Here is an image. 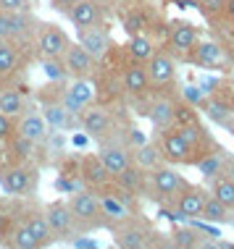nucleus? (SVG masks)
Wrapping results in <instances>:
<instances>
[{"instance_id": "4", "label": "nucleus", "mask_w": 234, "mask_h": 249, "mask_svg": "<svg viewBox=\"0 0 234 249\" xmlns=\"http://www.w3.org/2000/svg\"><path fill=\"white\" fill-rule=\"evenodd\" d=\"M16 215H19V220L29 228L32 236L37 239L39 249L56 244V236H53V228L48 223V218H45V207L42 205H37V202H32V197H26L16 205Z\"/></svg>"}, {"instance_id": "7", "label": "nucleus", "mask_w": 234, "mask_h": 249, "mask_svg": "<svg viewBox=\"0 0 234 249\" xmlns=\"http://www.w3.org/2000/svg\"><path fill=\"white\" fill-rule=\"evenodd\" d=\"M42 207H45V218H48V223L53 228L56 241H71V239L82 236L74 215L69 210V202L56 199V202H48V205H42Z\"/></svg>"}, {"instance_id": "39", "label": "nucleus", "mask_w": 234, "mask_h": 249, "mask_svg": "<svg viewBox=\"0 0 234 249\" xmlns=\"http://www.w3.org/2000/svg\"><path fill=\"white\" fill-rule=\"evenodd\" d=\"M13 134H16V118L0 113V144H5V142L13 137Z\"/></svg>"}, {"instance_id": "17", "label": "nucleus", "mask_w": 234, "mask_h": 249, "mask_svg": "<svg viewBox=\"0 0 234 249\" xmlns=\"http://www.w3.org/2000/svg\"><path fill=\"white\" fill-rule=\"evenodd\" d=\"M63 66H66V73H69L71 79H79V76H92L98 69V60L87 53L79 42H71L69 48L63 53Z\"/></svg>"}, {"instance_id": "25", "label": "nucleus", "mask_w": 234, "mask_h": 249, "mask_svg": "<svg viewBox=\"0 0 234 249\" xmlns=\"http://www.w3.org/2000/svg\"><path fill=\"white\" fill-rule=\"evenodd\" d=\"M0 244H5V247H13V249H39L37 244V239L29 233V228H26L21 220H19V215H16V223L11 226V231L5 233L3 239H0Z\"/></svg>"}, {"instance_id": "9", "label": "nucleus", "mask_w": 234, "mask_h": 249, "mask_svg": "<svg viewBox=\"0 0 234 249\" xmlns=\"http://www.w3.org/2000/svg\"><path fill=\"white\" fill-rule=\"evenodd\" d=\"M150 236H153L150 226L137 220L135 215L126 218L124 223L113 226V241L121 249H145V247H150Z\"/></svg>"}, {"instance_id": "2", "label": "nucleus", "mask_w": 234, "mask_h": 249, "mask_svg": "<svg viewBox=\"0 0 234 249\" xmlns=\"http://www.w3.org/2000/svg\"><path fill=\"white\" fill-rule=\"evenodd\" d=\"M0 186H3L5 194H11L13 199L35 197L37 189H39V173L32 163L11 160V163L0 165Z\"/></svg>"}, {"instance_id": "46", "label": "nucleus", "mask_w": 234, "mask_h": 249, "mask_svg": "<svg viewBox=\"0 0 234 249\" xmlns=\"http://www.w3.org/2000/svg\"><path fill=\"white\" fill-rule=\"evenodd\" d=\"M229 223H232V226H234V215H229Z\"/></svg>"}, {"instance_id": "37", "label": "nucleus", "mask_w": 234, "mask_h": 249, "mask_svg": "<svg viewBox=\"0 0 234 249\" xmlns=\"http://www.w3.org/2000/svg\"><path fill=\"white\" fill-rule=\"evenodd\" d=\"M171 244L174 247H182V249L197 247L200 244V231H197V228H174Z\"/></svg>"}, {"instance_id": "3", "label": "nucleus", "mask_w": 234, "mask_h": 249, "mask_svg": "<svg viewBox=\"0 0 234 249\" xmlns=\"http://www.w3.org/2000/svg\"><path fill=\"white\" fill-rule=\"evenodd\" d=\"M69 202V210L74 215L77 226L82 233H90V231H98V228H105L103 223V215H100V202H98V192L92 189H77L71 192V197L66 199Z\"/></svg>"}, {"instance_id": "8", "label": "nucleus", "mask_w": 234, "mask_h": 249, "mask_svg": "<svg viewBox=\"0 0 234 249\" xmlns=\"http://www.w3.org/2000/svg\"><path fill=\"white\" fill-rule=\"evenodd\" d=\"M32 58H35L32 53L16 48L8 39H0V84L19 82L21 71L32 63Z\"/></svg>"}, {"instance_id": "14", "label": "nucleus", "mask_w": 234, "mask_h": 249, "mask_svg": "<svg viewBox=\"0 0 234 249\" xmlns=\"http://www.w3.org/2000/svg\"><path fill=\"white\" fill-rule=\"evenodd\" d=\"M48 131H50V126H48V121H45V116L37 113L32 105L16 118V137L26 139V142L42 144L45 137H48Z\"/></svg>"}, {"instance_id": "30", "label": "nucleus", "mask_w": 234, "mask_h": 249, "mask_svg": "<svg viewBox=\"0 0 234 249\" xmlns=\"http://www.w3.org/2000/svg\"><path fill=\"white\" fill-rule=\"evenodd\" d=\"M126 53H129V58L137 60V63H148V58L156 53V42H153V37L148 32H145V35H132L129 45H126Z\"/></svg>"}, {"instance_id": "24", "label": "nucleus", "mask_w": 234, "mask_h": 249, "mask_svg": "<svg viewBox=\"0 0 234 249\" xmlns=\"http://www.w3.org/2000/svg\"><path fill=\"white\" fill-rule=\"evenodd\" d=\"M197 42H200V39H197V29H195L190 21H174V24H171V32H169V45H171V50H176V53H190Z\"/></svg>"}, {"instance_id": "18", "label": "nucleus", "mask_w": 234, "mask_h": 249, "mask_svg": "<svg viewBox=\"0 0 234 249\" xmlns=\"http://www.w3.org/2000/svg\"><path fill=\"white\" fill-rule=\"evenodd\" d=\"M26 107H29V95H26L24 87H19V82L0 84V113L19 118Z\"/></svg>"}, {"instance_id": "22", "label": "nucleus", "mask_w": 234, "mask_h": 249, "mask_svg": "<svg viewBox=\"0 0 234 249\" xmlns=\"http://www.w3.org/2000/svg\"><path fill=\"white\" fill-rule=\"evenodd\" d=\"M145 69H148L150 84H169L171 79L176 76V63H174V58L169 53H160V50H156L148 58Z\"/></svg>"}, {"instance_id": "29", "label": "nucleus", "mask_w": 234, "mask_h": 249, "mask_svg": "<svg viewBox=\"0 0 234 249\" xmlns=\"http://www.w3.org/2000/svg\"><path fill=\"white\" fill-rule=\"evenodd\" d=\"M145 176H148V173L132 163V165H126L124 171L118 173V176H113V181H116L121 189L132 192V194H142V192H145Z\"/></svg>"}, {"instance_id": "13", "label": "nucleus", "mask_w": 234, "mask_h": 249, "mask_svg": "<svg viewBox=\"0 0 234 249\" xmlns=\"http://www.w3.org/2000/svg\"><path fill=\"white\" fill-rule=\"evenodd\" d=\"M150 186H153V192H156L160 199L174 202V197L187 186V181L182 178V173H176L171 165L163 163V165H158V168L150 171Z\"/></svg>"}, {"instance_id": "36", "label": "nucleus", "mask_w": 234, "mask_h": 249, "mask_svg": "<svg viewBox=\"0 0 234 249\" xmlns=\"http://www.w3.org/2000/svg\"><path fill=\"white\" fill-rule=\"evenodd\" d=\"M37 60L42 63V71H45V76H48V82H66V79H69L61 58H37Z\"/></svg>"}, {"instance_id": "32", "label": "nucleus", "mask_w": 234, "mask_h": 249, "mask_svg": "<svg viewBox=\"0 0 234 249\" xmlns=\"http://www.w3.org/2000/svg\"><path fill=\"white\" fill-rule=\"evenodd\" d=\"M195 165H197V171L203 173L205 178H216L218 173L224 171V165H226V160H224V155H221V150L218 152H205L203 158H197L195 160Z\"/></svg>"}, {"instance_id": "40", "label": "nucleus", "mask_w": 234, "mask_h": 249, "mask_svg": "<svg viewBox=\"0 0 234 249\" xmlns=\"http://www.w3.org/2000/svg\"><path fill=\"white\" fill-rule=\"evenodd\" d=\"M182 97H184L192 107H200V105H203V100H205V92H203V87H184V89H182Z\"/></svg>"}, {"instance_id": "44", "label": "nucleus", "mask_w": 234, "mask_h": 249, "mask_svg": "<svg viewBox=\"0 0 234 249\" xmlns=\"http://www.w3.org/2000/svg\"><path fill=\"white\" fill-rule=\"evenodd\" d=\"M224 171H226V173H229V176L234 178V160H229V163L224 165Z\"/></svg>"}, {"instance_id": "47", "label": "nucleus", "mask_w": 234, "mask_h": 249, "mask_svg": "<svg viewBox=\"0 0 234 249\" xmlns=\"http://www.w3.org/2000/svg\"><path fill=\"white\" fill-rule=\"evenodd\" d=\"M98 3H100V5H103V8H105V0H98Z\"/></svg>"}, {"instance_id": "16", "label": "nucleus", "mask_w": 234, "mask_h": 249, "mask_svg": "<svg viewBox=\"0 0 234 249\" xmlns=\"http://www.w3.org/2000/svg\"><path fill=\"white\" fill-rule=\"evenodd\" d=\"M66 18L77 26V29H84V26H98L105 24V8L98 3V0H74L66 11Z\"/></svg>"}, {"instance_id": "21", "label": "nucleus", "mask_w": 234, "mask_h": 249, "mask_svg": "<svg viewBox=\"0 0 234 249\" xmlns=\"http://www.w3.org/2000/svg\"><path fill=\"white\" fill-rule=\"evenodd\" d=\"M39 110H42L45 121H48L50 129H58V131H74L79 129V116L77 113H71L66 105L61 103H42L39 105Z\"/></svg>"}, {"instance_id": "23", "label": "nucleus", "mask_w": 234, "mask_h": 249, "mask_svg": "<svg viewBox=\"0 0 234 249\" xmlns=\"http://www.w3.org/2000/svg\"><path fill=\"white\" fill-rule=\"evenodd\" d=\"M174 110H176V103L171 97H156L150 100L148 105V118L150 124L156 126L158 131H166V129H174Z\"/></svg>"}, {"instance_id": "34", "label": "nucleus", "mask_w": 234, "mask_h": 249, "mask_svg": "<svg viewBox=\"0 0 234 249\" xmlns=\"http://www.w3.org/2000/svg\"><path fill=\"white\" fill-rule=\"evenodd\" d=\"M200 218H203L205 223H226V220H229V207H226L224 202H218L216 197H208L203 205Z\"/></svg>"}, {"instance_id": "1", "label": "nucleus", "mask_w": 234, "mask_h": 249, "mask_svg": "<svg viewBox=\"0 0 234 249\" xmlns=\"http://www.w3.org/2000/svg\"><path fill=\"white\" fill-rule=\"evenodd\" d=\"M37 29H39V18L35 16V11H3L0 8V39H8L16 48L35 55Z\"/></svg>"}, {"instance_id": "45", "label": "nucleus", "mask_w": 234, "mask_h": 249, "mask_svg": "<svg viewBox=\"0 0 234 249\" xmlns=\"http://www.w3.org/2000/svg\"><path fill=\"white\" fill-rule=\"evenodd\" d=\"M226 11H229L232 16H234V0H226Z\"/></svg>"}, {"instance_id": "11", "label": "nucleus", "mask_w": 234, "mask_h": 249, "mask_svg": "<svg viewBox=\"0 0 234 249\" xmlns=\"http://www.w3.org/2000/svg\"><path fill=\"white\" fill-rule=\"evenodd\" d=\"M77 176H79V181H82V186H87V189H92V192L103 189V186H108L113 181L108 168H105L103 160L98 158V152L95 155H82V158H79Z\"/></svg>"}, {"instance_id": "27", "label": "nucleus", "mask_w": 234, "mask_h": 249, "mask_svg": "<svg viewBox=\"0 0 234 249\" xmlns=\"http://www.w3.org/2000/svg\"><path fill=\"white\" fill-rule=\"evenodd\" d=\"M132 163H135L137 168H142L145 173H150L153 168H158V165H163L166 160H163V155H160V150L156 144H137L135 150H132Z\"/></svg>"}, {"instance_id": "15", "label": "nucleus", "mask_w": 234, "mask_h": 249, "mask_svg": "<svg viewBox=\"0 0 234 249\" xmlns=\"http://www.w3.org/2000/svg\"><path fill=\"white\" fill-rule=\"evenodd\" d=\"M98 158L103 160V165L108 168L111 176H118L126 165H132V147L124 144V142H116V139H105L100 142V150H98Z\"/></svg>"}, {"instance_id": "41", "label": "nucleus", "mask_w": 234, "mask_h": 249, "mask_svg": "<svg viewBox=\"0 0 234 249\" xmlns=\"http://www.w3.org/2000/svg\"><path fill=\"white\" fill-rule=\"evenodd\" d=\"M200 8L205 16H218L226 11V0H200Z\"/></svg>"}, {"instance_id": "10", "label": "nucleus", "mask_w": 234, "mask_h": 249, "mask_svg": "<svg viewBox=\"0 0 234 249\" xmlns=\"http://www.w3.org/2000/svg\"><path fill=\"white\" fill-rule=\"evenodd\" d=\"M77 42L82 45V48L90 53L98 63L108 58V53L113 50V42H111V35H108V26H105V24L77 29Z\"/></svg>"}, {"instance_id": "43", "label": "nucleus", "mask_w": 234, "mask_h": 249, "mask_svg": "<svg viewBox=\"0 0 234 249\" xmlns=\"http://www.w3.org/2000/svg\"><path fill=\"white\" fill-rule=\"evenodd\" d=\"M71 3H74V0H50V5H53V8H56L58 13H66Z\"/></svg>"}, {"instance_id": "12", "label": "nucleus", "mask_w": 234, "mask_h": 249, "mask_svg": "<svg viewBox=\"0 0 234 249\" xmlns=\"http://www.w3.org/2000/svg\"><path fill=\"white\" fill-rule=\"evenodd\" d=\"M158 150H160V155H163L166 163H176V165H192L195 163V152H192V147L179 137L176 129L160 131Z\"/></svg>"}, {"instance_id": "19", "label": "nucleus", "mask_w": 234, "mask_h": 249, "mask_svg": "<svg viewBox=\"0 0 234 249\" xmlns=\"http://www.w3.org/2000/svg\"><path fill=\"white\" fill-rule=\"evenodd\" d=\"M150 87H153V84H150L148 69H145L142 63L132 60L129 66H124V71H121V89H124L129 97H142V95H148Z\"/></svg>"}, {"instance_id": "28", "label": "nucleus", "mask_w": 234, "mask_h": 249, "mask_svg": "<svg viewBox=\"0 0 234 249\" xmlns=\"http://www.w3.org/2000/svg\"><path fill=\"white\" fill-rule=\"evenodd\" d=\"M192 50H195V60L200 66H213V69L226 66V53L216 42H197Z\"/></svg>"}, {"instance_id": "6", "label": "nucleus", "mask_w": 234, "mask_h": 249, "mask_svg": "<svg viewBox=\"0 0 234 249\" xmlns=\"http://www.w3.org/2000/svg\"><path fill=\"white\" fill-rule=\"evenodd\" d=\"M69 45H71V37L58 24L39 21V29L35 37V55L37 58H63Z\"/></svg>"}, {"instance_id": "38", "label": "nucleus", "mask_w": 234, "mask_h": 249, "mask_svg": "<svg viewBox=\"0 0 234 249\" xmlns=\"http://www.w3.org/2000/svg\"><path fill=\"white\" fill-rule=\"evenodd\" d=\"M197 116H195V107L190 103L187 105H176V110H174V126H187V124H195Z\"/></svg>"}, {"instance_id": "42", "label": "nucleus", "mask_w": 234, "mask_h": 249, "mask_svg": "<svg viewBox=\"0 0 234 249\" xmlns=\"http://www.w3.org/2000/svg\"><path fill=\"white\" fill-rule=\"evenodd\" d=\"M3 11H35V0H0Z\"/></svg>"}, {"instance_id": "31", "label": "nucleus", "mask_w": 234, "mask_h": 249, "mask_svg": "<svg viewBox=\"0 0 234 249\" xmlns=\"http://www.w3.org/2000/svg\"><path fill=\"white\" fill-rule=\"evenodd\" d=\"M121 24H124V32L126 35H145V32L150 29V18H148V13H145L142 8H132V11H126L124 16H121Z\"/></svg>"}, {"instance_id": "26", "label": "nucleus", "mask_w": 234, "mask_h": 249, "mask_svg": "<svg viewBox=\"0 0 234 249\" xmlns=\"http://www.w3.org/2000/svg\"><path fill=\"white\" fill-rule=\"evenodd\" d=\"M174 129H176L179 137H182L184 142L192 147V152H200V155H195V160L203 158V155H205L203 147L211 144V139H208V131H205L203 126L197 124V121H195V124H187V126H174ZM192 165H195V163H192Z\"/></svg>"}, {"instance_id": "35", "label": "nucleus", "mask_w": 234, "mask_h": 249, "mask_svg": "<svg viewBox=\"0 0 234 249\" xmlns=\"http://www.w3.org/2000/svg\"><path fill=\"white\" fill-rule=\"evenodd\" d=\"M213 197L218 202H224L226 207H234V178L232 176H221V178H213Z\"/></svg>"}, {"instance_id": "5", "label": "nucleus", "mask_w": 234, "mask_h": 249, "mask_svg": "<svg viewBox=\"0 0 234 249\" xmlns=\"http://www.w3.org/2000/svg\"><path fill=\"white\" fill-rule=\"evenodd\" d=\"M79 129L87 131V137L98 139V142H105V139H111L113 131H116V121H113V113L105 105L92 103L79 113Z\"/></svg>"}, {"instance_id": "20", "label": "nucleus", "mask_w": 234, "mask_h": 249, "mask_svg": "<svg viewBox=\"0 0 234 249\" xmlns=\"http://www.w3.org/2000/svg\"><path fill=\"white\" fill-rule=\"evenodd\" d=\"M205 199H208L205 189H200V186H190V184H187L184 189L179 192L176 197H174V202H176V213H179V218H190V220L200 218Z\"/></svg>"}, {"instance_id": "33", "label": "nucleus", "mask_w": 234, "mask_h": 249, "mask_svg": "<svg viewBox=\"0 0 234 249\" xmlns=\"http://www.w3.org/2000/svg\"><path fill=\"white\" fill-rule=\"evenodd\" d=\"M205 110V116H208L211 121H216V124H221V126H229V118H232V107L224 103V100H216V97H211V100H203V105H200Z\"/></svg>"}]
</instances>
